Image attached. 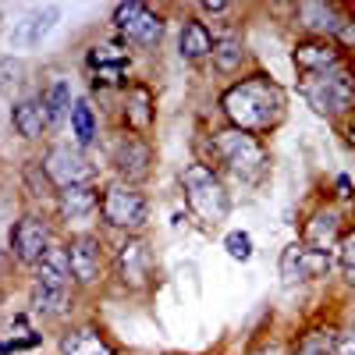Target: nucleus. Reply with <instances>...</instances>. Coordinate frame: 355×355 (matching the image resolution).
I'll return each mask as SVG.
<instances>
[{"label": "nucleus", "mask_w": 355, "mask_h": 355, "mask_svg": "<svg viewBox=\"0 0 355 355\" xmlns=\"http://www.w3.org/2000/svg\"><path fill=\"white\" fill-rule=\"evenodd\" d=\"M220 110H224L231 128L249 132V135L259 139L284 121L288 93L270 75H249L242 82H231L220 93Z\"/></svg>", "instance_id": "obj_1"}, {"label": "nucleus", "mask_w": 355, "mask_h": 355, "mask_svg": "<svg viewBox=\"0 0 355 355\" xmlns=\"http://www.w3.org/2000/svg\"><path fill=\"white\" fill-rule=\"evenodd\" d=\"M299 93L320 117H348L355 110V68L345 61L316 75H299Z\"/></svg>", "instance_id": "obj_2"}, {"label": "nucleus", "mask_w": 355, "mask_h": 355, "mask_svg": "<svg viewBox=\"0 0 355 355\" xmlns=\"http://www.w3.org/2000/svg\"><path fill=\"white\" fill-rule=\"evenodd\" d=\"M182 192H185V202L189 210L202 220V224H224L231 217V192L224 185V178L202 160H192L185 171H182Z\"/></svg>", "instance_id": "obj_3"}, {"label": "nucleus", "mask_w": 355, "mask_h": 355, "mask_svg": "<svg viewBox=\"0 0 355 355\" xmlns=\"http://www.w3.org/2000/svg\"><path fill=\"white\" fill-rule=\"evenodd\" d=\"M210 150L214 157L220 160V167L227 174H234L239 182L245 185H256L259 178L266 174V167H270V157H266L263 142L249 132H239V128H220L210 135Z\"/></svg>", "instance_id": "obj_4"}, {"label": "nucleus", "mask_w": 355, "mask_h": 355, "mask_svg": "<svg viewBox=\"0 0 355 355\" xmlns=\"http://www.w3.org/2000/svg\"><path fill=\"white\" fill-rule=\"evenodd\" d=\"M100 217L107 227L125 231V234H139L150 220V199L139 185L128 182H110L100 192Z\"/></svg>", "instance_id": "obj_5"}, {"label": "nucleus", "mask_w": 355, "mask_h": 355, "mask_svg": "<svg viewBox=\"0 0 355 355\" xmlns=\"http://www.w3.org/2000/svg\"><path fill=\"white\" fill-rule=\"evenodd\" d=\"M110 21H114L117 33H121V40L132 43V46H139V50L160 46L164 28H167L164 15L153 11L150 4H142V0H125V4H117Z\"/></svg>", "instance_id": "obj_6"}, {"label": "nucleus", "mask_w": 355, "mask_h": 355, "mask_svg": "<svg viewBox=\"0 0 355 355\" xmlns=\"http://www.w3.org/2000/svg\"><path fill=\"white\" fill-rule=\"evenodd\" d=\"M153 270H157V263H153L150 242H146L142 234H128L114 252V274H117V281H121V288L146 291L153 284Z\"/></svg>", "instance_id": "obj_7"}, {"label": "nucleus", "mask_w": 355, "mask_h": 355, "mask_svg": "<svg viewBox=\"0 0 355 355\" xmlns=\"http://www.w3.org/2000/svg\"><path fill=\"white\" fill-rule=\"evenodd\" d=\"M8 245H11V256H15L21 266H36V263L43 259V252L53 245V227H50V220L40 217V214H21V217L11 224Z\"/></svg>", "instance_id": "obj_8"}, {"label": "nucleus", "mask_w": 355, "mask_h": 355, "mask_svg": "<svg viewBox=\"0 0 355 355\" xmlns=\"http://www.w3.org/2000/svg\"><path fill=\"white\" fill-rule=\"evenodd\" d=\"M110 164L117 171V182H128V185H142L153 171V146L146 142V135L125 132L117 135L114 150H110Z\"/></svg>", "instance_id": "obj_9"}, {"label": "nucleus", "mask_w": 355, "mask_h": 355, "mask_svg": "<svg viewBox=\"0 0 355 355\" xmlns=\"http://www.w3.org/2000/svg\"><path fill=\"white\" fill-rule=\"evenodd\" d=\"M331 270H334V256L306 245L302 239L291 242L281 252V281L288 288L291 284H306V281H320V277H327Z\"/></svg>", "instance_id": "obj_10"}, {"label": "nucleus", "mask_w": 355, "mask_h": 355, "mask_svg": "<svg viewBox=\"0 0 355 355\" xmlns=\"http://www.w3.org/2000/svg\"><path fill=\"white\" fill-rule=\"evenodd\" d=\"M43 167L50 174V182L57 185V192L61 189H71V185H93V164L85 160V153L78 150V146H68V142H57L46 150L43 157Z\"/></svg>", "instance_id": "obj_11"}, {"label": "nucleus", "mask_w": 355, "mask_h": 355, "mask_svg": "<svg viewBox=\"0 0 355 355\" xmlns=\"http://www.w3.org/2000/svg\"><path fill=\"white\" fill-rule=\"evenodd\" d=\"M64 245H68V256H71L75 284H78V288H93V284H100V281H103V266H107L100 234H93V231H78V234H71Z\"/></svg>", "instance_id": "obj_12"}, {"label": "nucleus", "mask_w": 355, "mask_h": 355, "mask_svg": "<svg viewBox=\"0 0 355 355\" xmlns=\"http://www.w3.org/2000/svg\"><path fill=\"white\" fill-rule=\"evenodd\" d=\"M33 284L50 288V291H71L75 274H71V256H68L64 242H53L43 252V259L33 266Z\"/></svg>", "instance_id": "obj_13"}, {"label": "nucleus", "mask_w": 355, "mask_h": 355, "mask_svg": "<svg viewBox=\"0 0 355 355\" xmlns=\"http://www.w3.org/2000/svg\"><path fill=\"white\" fill-rule=\"evenodd\" d=\"M345 21L348 15L338 4H327V0H302L299 4V25L313 33V40H338Z\"/></svg>", "instance_id": "obj_14"}, {"label": "nucleus", "mask_w": 355, "mask_h": 355, "mask_svg": "<svg viewBox=\"0 0 355 355\" xmlns=\"http://www.w3.org/2000/svg\"><path fill=\"white\" fill-rule=\"evenodd\" d=\"M53 210L64 224H85L100 214V189L96 185H71L53 199Z\"/></svg>", "instance_id": "obj_15"}, {"label": "nucleus", "mask_w": 355, "mask_h": 355, "mask_svg": "<svg viewBox=\"0 0 355 355\" xmlns=\"http://www.w3.org/2000/svg\"><path fill=\"white\" fill-rule=\"evenodd\" d=\"M291 61L299 68V75H316V71L345 64V53L334 40H302V43H295Z\"/></svg>", "instance_id": "obj_16"}, {"label": "nucleus", "mask_w": 355, "mask_h": 355, "mask_svg": "<svg viewBox=\"0 0 355 355\" xmlns=\"http://www.w3.org/2000/svg\"><path fill=\"white\" fill-rule=\"evenodd\" d=\"M57 352H61V355H117L114 341L96 327V323H78V327H68L61 338H57Z\"/></svg>", "instance_id": "obj_17"}, {"label": "nucleus", "mask_w": 355, "mask_h": 355, "mask_svg": "<svg viewBox=\"0 0 355 355\" xmlns=\"http://www.w3.org/2000/svg\"><path fill=\"white\" fill-rule=\"evenodd\" d=\"M157 121V96L146 82H132L125 85V125L135 135H146Z\"/></svg>", "instance_id": "obj_18"}, {"label": "nucleus", "mask_w": 355, "mask_h": 355, "mask_svg": "<svg viewBox=\"0 0 355 355\" xmlns=\"http://www.w3.org/2000/svg\"><path fill=\"white\" fill-rule=\"evenodd\" d=\"M341 239L345 234H341V210L338 206H320V210L306 220V227H302V242L320 249V252L338 249Z\"/></svg>", "instance_id": "obj_19"}, {"label": "nucleus", "mask_w": 355, "mask_h": 355, "mask_svg": "<svg viewBox=\"0 0 355 355\" xmlns=\"http://www.w3.org/2000/svg\"><path fill=\"white\" fill-rule=\"evenodd\" d=\"M85 64L93 68V85H114V82H121L125 78V71L132 68V53L128 50H121V46H114V43H100V46H93L85 53Z\"/></svg>", "instance_id": "obj_20"}, {"label": "nucleus", "mask_w": 355, "mask_h": 355, "mask_svg": "<svg viewBox=\"0 0 355 355\" xmlns=\"http://www.w3.org/2000/svg\"><path fill=\"white\" fill-rule=\"evenodd\" d=\"M11 125H15V132H18L21 139H28V142L43 139V135L53 128V125H50V114H46V107H43L40 96L15 100V107H11Z\"/></svg>", "instance_id": "obj_21"}, {"label": "nucleus", "mask_w": 355, "mask_h": 355, "mask_svg": "<svg viewBox=\"0 0 355 355\" xmlns=\"http://www.w3.org/2000/svg\"><path fill=\"white\" fill-rule=\"evenodd\" d=\"M217 36L210 33V25L202 18H185L182 33H178V57L182 61H202V57H214Z\"/></svg>", "instance_id": "obj_22"}, {"label": "nucleus", "mask_w": 355, "mask_h": 355, "mask_svg": "<svg viewBox=\"0 0 355 355\" xmlns=\"http://www.w3.org/2000/svg\"><path fill=\"white\" fill-rule=\"evenodd\" d=\"M57 18H61V8H57V4L36 8L28 18H21V21H18V28L11 33V46H40V43L53 33Z\"/></svg>", "instance_id": "obj_23"}, {"label": "nucleus", "mask_w": 355, "mask_h": 355, "mask_svg": "<svg viewBox=\"0 0 355 355\" xmlns=\"http://www.w3.org/2000/svg\"><path fill=\"white\" fill-rule=\"evenodd\" d=\"M68 121H71V135H75V146L78 150H85V146H93L96 135H100V121H96V110L89 100H75L71 114H68Z\"/></svg>", "instance_id": "obj_24"}, {"label": "nucleus", "mask_w": 355, "mask_h": 355, "mask_svg": "<svg viewBox=\"0 0 355 355\" xmlns=\"http://www.w3.org/2000/svg\"><path fill=\"white\" fill-rule=\"evenodd\" d=\"M40 100H43V107H46V114H50V125L57 128L64 121V117L71 114V107H75V100H71V82L68 78H53L43 93H40Z\"/></svg>", "instance_id": "obj_25"}, {"label": "nucleus", "mask_w": 355, "mask_h": 355, "mask_svg": "<svg viewBox=\"0 0 355 355\" xmlns=\"http://www.w3.org/2000/svg\"><path fill=\"white\" fill-rule=\"evenodd\" d=\"M28 306H33V313L43 316V320H57V316H64L71 309V291H50V288L33 284V291H28Z\"/></svg>", "instance_id": "obj_26"}, {"label": "nucleus", "mask_w": 355, "mask_h": 355, "mask_svg": "<svg viewBox=\"0 0 355 355\" xmlns=\"http://www.w3.org/2000/svg\"><path fill=\"white\" fill-rule=\"evenodd\" d=\"M21 185H25V192L33 196V199H57V185L50 182V174H46V167H43V160H25L21 164Z\"/></svg>", "instance_id": "obj_27"}, {"label": "nucleus", "mask_w": 355, "mask_h": 355, "mask_svg": "<svg viewBox=\"0 0 355 355\" xmlns=\"http://www.w3.org/2000/svg\"><path fill=\"white\" fill-rule=\"evenodd\" d=\"M242 64H245V43L239 36L217 40V46H214V68L220 75H234V71H242Z\"/></svg>", "instance_id": "obj_28"}, {"label": "nucleus", "mask_w": 355, "mask_h": 355, "mask_svg": "<svg viewBox=\"0 0 355 355\" xmlns=\"http://www.w3.org/2000/svg\"><path fill=\"white\" fill-rule=\"evenodd\" d=\"M334 334L338 331H331V327H313L295 341L291 355H334Z\"/></svg>", "instance_id": "obj_29"}, {"label": "nucleus", "mask_w": 355, "mask_h": 355, "mask_svg": "<svg viewBox=\"0 0 355 355\" xmlns=\"http://www.w3.org/2000/svg\"><path fill=\"white\" fill-rule=\"evenodd\" d=\"M224 252L239 263H249L256 256V245H252V234L249 231H227L224 234Z\"/></svg>", "instance_id": "obj_30"}, {"label": "nucleus", "mask_w": 355, "mask_h": 355, "mask_svg": "<svg viewBox=\"0 0 355 355\" xmlns=\"http://www.w3.org/2000/svg\"><path fill=\"white\" fill-rule=\"evenodd\" d=\"M338 266H341V274H345V281L355 288V227L341 239V245H338Z\"/></svg>", "instance_id": "obj_31"}, {"label": "nucleus", "mask_w": 355, "mask_h": 355, "mask_svg": "<svg viewBox=\"0 0 355 355\" xmlns=\"http://www.w3.org/2000/svg\"><path fill=\"white\" fill-rule=\"evenodd\" d=\"M334 355H355V327L334 334Z\"/></svg>", "instance_id": "obj_32"}, {"label": "nucleus", "mask_w": 355, "mask_h": 355, "mask_svg": "<svg viewBox=\"0 0 355 355\" xmlns=\"http://www.w3.org/2000/svg\"><path fill=\"white\" fill-rule=\"evenodd\" d=\"M18 71H21V68H18V61H11V57H4V61H0V93L18 82V78H15Z\"/></svg>", "instance_id": "obj_33"}, {"label": "nucleus", "mask_w": 355, "mask_h": 355, "mask_svg": "<svg viewBox=\"0 0 355 355\" xmlns=\"http://www.w3.org/2000/svg\"><path fill=\"white\" fill-rule=\"evenodd\" d=\"M338 46H355V18H348L345 21V28L338 33V40H334Z\"/></svg>", "instance_id": "obj_34"}, {"label": "nucleus", "mask_w": 355, "mask_h": 355, "mask_svg": "<svg viewBox=\"0 0 355 355\" xmlns=\"http://www.w3.org/2000/svg\"><path fill=\"white\" fill-rule=\"evenodd\" d=\"M199 11H202V15H227L231 4H224V0H202Z\"/></svg>", "instance_id": "obj_35"}, {"label": "nucleus", "mask_w": 355, "mask_h": 355, "mask_svg": "<svg viewBox=\"0 0 355 355\" xmlns=\"http://www.w3.org/2000/svg\"><path fill=\"white\" fill-rule=\"evenodd\" d=\"M338 196H341V199H352V196H355V192H352V178H348V174H341V178H338Z\"/></svg>", "instance_id": "obj_36"}, {"label": "nucleus", "mask_w": 355, "mask_h": 355, "mask_svg": "<svg viewBox=\"0 0 355 355\" xmlns=\"http://www.w3.org/2000/svg\"><path fill=\"white\" fill-rule=\"evenodd\" d=\"M249 355H284V352H281V345H270V341H263V345H259L256 352H249Z\"/></svg>", "instance_id": "obj_37"}, {"label": "nucleus", "mask_w": 355, "mask_h": 355, "mask_svg": "<svg viewBox=\"0 0 355 355\" xmlns=\"http://www.w3.org/2000/svg\"><path fill=\"white\" fill-rule=\"evenodd\" d=\"M345 139H348V146H355V110L348 114V121H345Z\"/></svg>", "instance_id": "obj_38"}, {"label": "nucleus", "mask_w": 355, "mask_h": 355, "mask_svg": "<svg viewBox=\"0 0 355 355\" xmlns=\"http://www.w3.org/2000/svg\"><path fill=\"white\" fill-rule=\"evenodd\" d=\"M352 327H355V323H352Z\"/></svg>", "instance_id": "obj_39"}]
</instances>
